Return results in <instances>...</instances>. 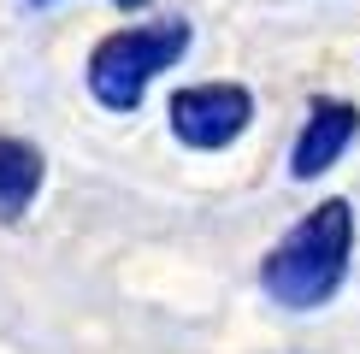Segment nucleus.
Listing matches in <instances>:
<instances>
[{
    "label": "nucleus",
    "mask_w": 360,
    "mask_h": 354,
    "mask_svg": "<svg viewBox=\"0 0 360 354\" xmlns=\"http://www.w3.org/2000/svg\"><path fill=\"white\" fill-rule=\"evenodd\" d=\"M349 254H354V206L342 195H331V201L313 206L283 242L266 248L260 289L272 295L278 307H290V313H313V307H325L342 289Z\"/></svg>",
    "instance_id": "f257e3e1"
},
{
    "label": "nucleus",
    "mask_w": 360,
    "mask_h": 354,
    "mask_svg": "<svg viewBox=\"0 0 360 354\" xmlns=\"http://www.w3.org/2000/svg\"><path fill=\"white\" fill-rule=\"evenodd\" d=\"M195 29L184 18H160V24H130V29H112V36L95 41L89 53V95L101 100L107 112H136L148 83L160 71H172L177 59L189 53Z\"/></svg>",
    "instance_id": "f03ea898"
},
{
    "label": "nucleus",
    "mask_w": 360,
    "mask_h": 354,
    "mask_svg": "<svg viewBox=\"0 0 360 354\" xmlns=\"http://www.w3.org/2000/svg\"><path fill=\"white\" fill-rule=\"evenodd\" d=\"M248 124H254V95L243 83H195L172 95V136L195 154L231 148Z\"/></svg>",
    "instance_id": "7ed1b4c3"
},
{
    "label": "nucleus",
    "mask_w": 360,
    "mask_h": 354,
    "mask_svg": "<svg viewBox=\"0 0 360 354\" xmlns=\"http://www.w3.org/2000/svg\"><path fill=\"white\" fill-rule=\"evenodd\" d=\"M360 136V107L354 100H337V95H319L307 107V124L302 136L290 148V177L295 183H313L319 171H331L342 154H349V142Z\"/></svg>",
    "instance_id": "20e7f679"
},
{
    "label": "nucleus",
    "mask_w": 360,
    "mask_h": 354,
    "mask_svg": "<svg viewBox=\"0 0 360 354\" xmlns=\"http://www.w3.org/2000/svg\"><path fill=\"white\" fill-rule=\"evenodd\" d=\"M41 177H48V159H41V148L0 130V225H18V218H24V206L36 201Z\"/></svg>",
    "instance_id": "39448f33"
},
{
    "label": "nucleus",
    "mask_w": 360,
    "mask_h": 354,
    "mask_svg": "<svg viewBox=\"0 0 360 354\" xmlns=\"http://www.w3.org/2000/svg\"><path fill=\"white\" fill-rule=\"evenodd\" d=\"M36 6H48V0H36ZM124 12H142V6H154V0H118Z\"/></svg>",
    "instance_id": "423d86ee"
}]
</instances>
